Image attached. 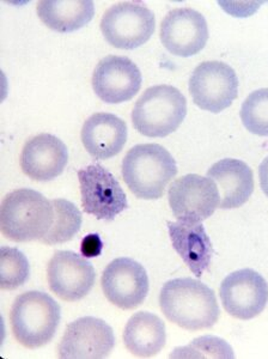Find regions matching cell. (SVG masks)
<instances>
[{"label":"cell","instance_id":"cb8c5ba5","mask_svg":"<svg viewBox=\"0 0 268 359\" xmlns=\"http://www.w3.org/2000/svg\"><path fill=\"white\" fill-rule=\"evenodd\" d=\"M241 120L253 135L268 137V88L255 90L246 98Z\"/></svg>","mask_w":268,"mask_h":359},{"label":"cell","instance_id":"ffe728a7","mask_svg":"<svg viewBox=\"0 0 268 359\" xmlns=\"http://www.w3.org/2000/svg\"><path fill=\"white\" fill-rule=\"evenodd\" d=\"M123 341L132 355L139 358H151L159 355L166 346V325L157 315L139 311L126 323Z\"/></svg>","mask_w":268,"mask_h":359},{"label":"cell","instance_id":"8992f818","mask_svg":"<svg viewBox=\"0 0 268 359\" xmlns=\"http://www.w3.org/2000/svg\"><path fill=\"white\" fill-rule=\"evenodd\" d=\"M154 28V13L139 1L112 5L102 17V35L115 48H138L150 40Z\"/></svg>","mask_w":268,"mask_h":359},{"label":"cell","instance_id":"7402d4cb","mask_svg":"<svg viewBox=\"0 0 268 359\" xmlns=\"http://www.w3.org/2000/svg\"><path fill=\"white\" fill-rule=\"evenodd\" d=\"M52 204L54 208L53 224L47 235L41 240V243L54 245L71 241L81 226L83 217L81 211L74 203L65 199H54Z\"/></svg>","mask_w":268,"mask_h":359},{"label":"cell","instance_id":"5b68a950","mask_svg":"<svg viewBox=\"0 0 268 359\" xmlns=\"http://www.w3.org/2000/svg\"><path fill=\"white\" fill-rule=\"evenodd\" d=\"M187 115V100L173 86H151L132 111V123L140 135L164 138L174 133Z\"/></svg>","mask_w":268,"mask_h":359},{"label":"cell","instance_id":"e0dca14e","mask_svg":"<svg viewBox=\"0 0 268 359\" xmlns=\"http://www.w3.org/2000/svg\"><path fill=\"white\" fill-rule=\"evenodd\" d=\"M127 125L110 113H96L81 127V143L93 158H112L122 151L127 142Z\"/></svg>","mask_w":268,"mask_h":359},{"label":"cell","instance_id":"7a4b0ae2","mask_svg":"<svg viewBox=\"0 0 268 359\" xmlns=\"http://www.w3.org/2000/svg\"><path fill=\"white\" fill-rule=\"evenodd\" d=\"M122 177L139 199L162 198L171 180L177 175L174 157L159 144H139L122 161Z\"/></svg>","mask_w":268,"mask_h":359},{"label":"cell","instance_id":"8fae6325","mask_svg":"<svg viewBox=\"0 0 268 359\" xmlns=\"http://www.w3.org/2000/svg\"><path fill=\"white\" fill-rule=\"evenodd\" d=\"M220 296L224 309L232 318L250 320L267 306L268 284L254 269H239L222 282Z\"/></svg>","mask_w":268,"mask_h":359},{"label":"cell","instance_id":"277c9868","mask_svg":"<svg viewBox=\"0 0 268 359\" xmlns=\"http://www.w3.org/2000/svg\"><path fill=\"white\" fill-rule=\"evenodd\" d=\"M60 320V306L40 291L20 294L10 314L13 337L30 350L47 345L57 333Z\"/></svg>","mask_w":268,"mask_h":359},{"label":"cell","instance_id":"ba28073f","mask_svg":"<svg viewBox=\"0 0 268 359\" xmlns=\"http://www.w3.org/2000/svg\"><path fill=\"white\" fill-rule=\"evenodd\" d=\"M168 199L175 218L183 223L198 224L206 221L220 206V194L213 180L187 174L175 180Z\"/></svg>","mask_w":268,"mask_h":359},{"label":"cell","instance_id":"52a82bcc","mask_svg":"<svg viewBox=\"0 0 268 359\" xmlns=\"http://www.w3.org/2000/svg\"><path fill=\"white\" fill-rule=\"evenodd\" d=\"M188 86L193 102L200 109L215 114L232 106L239 95V78L235 69L217 60L196 66Z\"/></svg>","mask_w":268,"mask_h":359},{"label":"cell","instance_id":"9c48e42d","mask_svg":"<svg viewBox=\"0 0 268 359\" xmlns=\"http://www.w3.org/2000/svg\"><path fill=\"white\" fill-rule=\"evenodd\" d=\"M77 175L84 212L112 222L128 208L126 194L118 180L101 164H90L78 170Z\"/></svg>","mask_w":268,"mask_h":359},{"label":"cell","instance_id":"484cf974","mask_svg":"<svg viewBox=\"0 0 268 359\" xmlns=\"http://www.w3.org/2000/svg\"><path fill=\"white\" fill-rule=\"evenodd\" d=\"M102 249H103V242L98 233H89L81 240V253L86 259L100 257Z\"/></svg>","mask_w":268,"mask_h":359},{"label":"cell","instance_id":"6da1fadb","mask_svg":"<svg viewBox=\"0 0 268 359\" xmlns=\"http://www.w3.org/2000/svg\"><path fill=\"white\" fill-rule=\"evenodd\" d=\"M159 306L170 323L187 331L208 330L220 318L215 292L193 278H177L166 283L159 294Z\"/></svg>","mask_w":268,"mask_h":359},{"label":"cell","instance_id":"4fadbf2b","mask_svg":"<svg viewBox=\"0 0 268 359\" xmlns=\"http://www.w3.org/2000/svg\"><path fill=\"white\" fill-rule=\"evenodd\" d=\"M49 289L66 302H77L89 294L96 280L94 266L69 250L54 253L47 266Z\"/></svg>","mask_w":268,"mask_h":359},{"label":"cell","instance_id":"9a60e30c","mask_svg":"<svg viewBox=\"0 0 268 359\" xmlns=\"http://www.w3.org/2000/svg\"><path fill=\"white\" fill-rule=\"evenodd\" d=\"M142 72L130 57L108 55L98 62L91 84L95 94L110 104L126 102L142 88Z\"/></svg>","mask_w":268,"mask_h":359},{"label":"cell","instance_id":"44dd1931","mask_svg":"<svg viewBox=\"0 0 268 359\" xmlns=\"http://www.w3.org/2000/svg\"><path fill=\"white\" fill-rule=\"evenodd\" d=\"M37 16L42 23L58 33H72L86 27L95 15L90 0H45L39 1Z\"/></svg>","mask_w":268,"mask_h":359},{"label":"cell","instance_id":"7c38bea8","mask_svg":"<svg viewBox=\"0 0 268 359\" xmlns=\"http://www.w3.org/2000/svg\"><path fill=\"white\" fill-rule=\"evenodd\" d=\"M114 346L113 328L101 318L86 316L66 327L58 355L65 359L106 358Z\"/></svg>","mask_w":268,"mask_h":359},{"label":"cell","instance_id":"d4e9b609","mask_svg":"<svg viewBox=\"0 0 268 359\" xmlns=\"http://www.w3.org/2000/svg\"><path fill=\"white\" fill-rule=\"evenodd\" d=\"M171 358H234L232 347L223 339L217 337H201L189 345L177 347L170 355Z\"/></svg>","mask_w":268,"mask_h":359},{"label":"cell","instance_id":"d6986e66","mask_svg":"<svg viewBox=\"0 0 268 359\" xmlns=\"http://www.w3.org/2000/svg\"><path fill=\"white\" fill-rule=\"evenodd\" d=\"M169 236L176 253L188 269L200 278L211 265L213 247L201 223L192 224L183 222H168Z\"/></svg>","mask_w":268,"mask_h":359},{"label":"cell","instance_id":"ac0fdd59","mask_svg":"<svg viewBox=\"0 0 268 359\" xmlns=\"http://www.w3.org/2000/svg\"><path fill=\"white\" fill-rule=\"evenodd\" d=\"M208 177L218 187L223 210L241 208L254 192L253 170L240 159H222L208 169Z\"/></svg>","mask_w":268,"mask_h":359},{"label":"cell","instance_id":"3957f363","mask_svg":"<svg viewBox=\"0 0 268 359\" xmlns=\"http://www.w3.org/2000/svg\"><path fill=\"white\" fill-rule=\"evenodd\" d=\"M53 219L52 201L34 189H16L8 193L1 203V233L13 242L41 241Z\"/></svg>","mask_w":268,"mask_h":359},{"label":"cell","instance_id":"603a6c76","mask_svg":"<svg viewBox=\"0 0 268 359\" xmlns=\"http://www.w3.org/2000/svg\"><path fill=\"white\" fill-rule=\"evenodd\" d=\"M30 276V266L25 254L17 248L1 247L0 250V287L16 290L25 285Z\"/></svg>","mask_w":268,"mask_h":359},{"label":"cell","instance_id":"2e32d148","mask_svg":"<svg viewBox=\"0 0 268 359\" xmlns=\"http://www.w3.org/2000/svg\"><path fill=\"white\" fill-rule=\"evenodd\" d=\"M69 162V151L62 140L42 133L29 139L20 154V168L25 175L40 182H48L61 175Z\"/></svg>","mask_w":268,"mask_h":359},{"label":"cell","instance_id":"5bb4252c","mask_svg":"<svg viewBox=\"0 0 268 359\" xmlns=\"http://www.w3.org/2000/svg\"><path fill=\"white\" fill-rule=\"evenodd\" d=\"M159 36L171 54L192 57L201 52L208 43V22L193 8H174L163 18Z\"/></svg>","mask_w":268,"mask_h":359},{"label":"cell","instance_id":"4316f807","mask_svg":"<svg viewBox=\"0 0 268 359\" xmlns=\"http://www.w3.org/2000/svg\"><path fill=\"white\" fill-rule=\"evenodd\" d=\"M259 177H260V186L264 196L268 198V157L262 161L259 168Z\"/></svg>","mask_w":268,"mask_h":359},{"label":"cell","instance_id":"30bf717a","mask_svg":"<svg viewBox=\"0 0 268 359\" xmlns=\"http://www.w3.org/2000/svg\"><path fill=\"white\" fill-rule=\"evenodd\" d=\"M103 294L122 311L142 306L150 289L144 266L130 257H119L107 266L101 277Z\"/></svg>","mask_w":268,"mask_h":359}]
</instances>
